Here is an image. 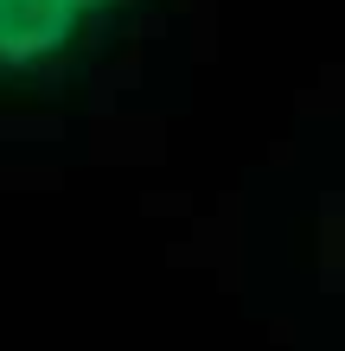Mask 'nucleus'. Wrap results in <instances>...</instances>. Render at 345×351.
<instances>
[{
  "instance_id": "f257e3e1",
  "label": "nucleus",
  "mask_w": 345,
  "mask_h": 351,
  "mask_svg": "<svg viewBox=\"0 0 345 351\" xmlns=\"http://www.w3.org/2000/svg\"><path fill=\"white\" fill-rule=\"evenodd\" d=\"M141 0H0V102L64 96Z\"/></svg>"
}]
</instances>
